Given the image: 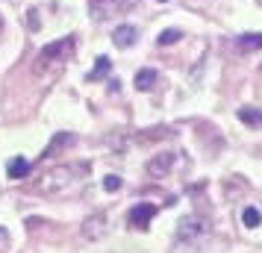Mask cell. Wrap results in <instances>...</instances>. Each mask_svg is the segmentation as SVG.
I'll use <instances>...</instances> for the list:
<instances>
[{"label": "cell", "instance_id": "20", "mask_svg": "<svg viewBox=\"0 0 262 253\" xmlns=\"http://www.w3.org/2000/svg\"><path fill=\"white\" fill-rule=\"evenodd\" d=\"M127 3H130V0H127Z\"/></svg>", "mask_w": 262, "mask_h": 253}, {"label": "cell", "instance_id": "15", "mask_svg": "<svg viewBox=\"0 0 262 253\" xmlns=\"http://www.w3.org/2000/svg\"><path fill=\"white\" fill-rule=\"evenodd\" d=\"M180 38H183L180 30H162L159 38H156V44H159V48H165V44H174V41H180Z\"/></svg>", "mask_w": 262, "mask_h": 253}, {"label": "cell", "instance_id": "9", "mask_svg": "<svg viewBox=\"0 0 262 253\" xmlns=\"http://www.w3.org/2000/svg\"><path fill=\"white\" fill-rule=\"evenodd\" d=\"M156 80H159V74H156L154 68H142V71L136 74V88H139V91H150L156 85Z\"/></svg>", "mask_w": 262, "mask_h": 253}, {"label": "cell", "instance_id": "8", "mask_svg": "<svg viewBox=\"0 0 262 253\" xmlns=\"http://www.w3.org/2000/svg\"><path fill=\"white\" fill-rule=\"evenodd\" d=\"M30 162H27L24 156H15V159H9V165H6V174H9V180H24L27 174H30Z\"/></svg>", "mask_w": 262, "mask_h": 253}, {"label": "cell", "instance_id": "18", "mask_svg": "<svg viewBox=\"0 0 262 253\" xmlns=\"http://www.w3.org/2000/svg\"><path fill=\"white\" fill-rule=\"evenodd\" d=\"M3 250H9V233L0 227V253H3Z\"/></svg>", "mask_w": 262, "mask_h": 253}, {"label": "cell", "instance_id": "10", "mask_svg": "<svg viewBox=\"0 0 262 253\" xmlns=\"http://www.w3.org/2000/svg\"><path fill=\"white\" fill-rule=\"evenodd\" d=\"M74 142H77V135H71V133H56V139L48 145V150H45V156H56L62 147H71Z\"/></svg>", "mask_w": 262, "mask_h": 253}, {"label": "cell", "instance_id": "2", "mask_svg": "<svg viewBox=\"0 0 262 253\" xmlns=\"http://www.w3.org/2000/svg\"><path fill=\"white\" fill-rule=\"evenodd\" d=\"M74 174H85V165H56V168H50L45 177H41V192H62L65 186H71Z\"/></svg>", "mask_w": 262, "mask_h": 253}, {"label": "cell", "instance_id": "4", "mask_svg": "<svg viewBox=\"0 0 262 253\" xmlns=\"http://www.w3.org/2000/svg\"><path fill=\"white\" fill-rule=\"evenodd\" d=\"M154 215H156L154 203H136L130 212H127V221H130V227H136V229H147L150 221H154Z\"/></svg>", "mask_w": 262, "mask_h": 253}, {"label": "cell", "instance_id": "11", "mask_svg": "<svg viewBox=\"0 0 262 253\" xmlns=\"http://www.w3.org/2000/svg\"><path fill=\"white\" fill-rule=\"evenodd\" d=\"M238 121H242V124H248V127H262V109L242 106V109H238Z\"/></svg>", "mask_w": 262, "mask_h": 253}, {"label": "cell", "instance_id": "19", "mask_svg": "<svg viewBox=\"0 0 262 253\" xmlns=\"http://www.w3.org/2000/svg\"><path fill=\"white\" fill-rule=\"evenodd\" d=\"M0 30H3V18H0Z\"/></svg>", "mask_w": 262, "mask_h": 253}, {"label": "cell", "instance_id": "13", "mask_svg": "<svg viewBox=\"0 0 262 253\" xmlns=\"http://www.w3.org/2000/svg\"><path fill=\"white\" fill-rule=\"evenodd\" d=\"M242 224H245L248 229L259 227V224H262V215H259V209H256V206H245V212H242Z\"/></svg>", "mask_w": 262, "mask_h": 253}, {"label": "cell", "instance_id": "16", "mask_svg": "<svg viewBox=\"0 0 262 253\" xmlns=\"http://www.w3.org/2000/svg\"><path fill=\"white\" fill-rule=\"evenodd\" d=\"M103 189H106V192H118V189H121V177H118V174L103 177Z\"/></svg>", "mask_w": 262, "mask_h": 253}, {"label": "cell", "instance_id": "1", "mask_svg": "<svg viewBox=\"0 0 262 253\" xmlns=\"http://www.w3.org/2000/svg\"><path fill=\"white\" fill-rule=\"evenodd\" d=\"M206 239H209V224H206L203 218L189 215V218L180 221V227H177V244L180 247H189V253L201 250L203 244H206Z\"/></svg>", "mask_w": 262, "mask_h": 253}, {"label": "cell", "instance_id": "5", "mask_svg": "<svg viewBox=\"0 0 262 253\" xmlns=\"http://www.w3.org/2000/svg\"><path fill=\"white\" fill-rule=\"evenodd\" d=\"M171 168H174V153H159V156H154L150 162H147V174L156 177V180L165 177Z\"/></svg>", "mask_w": 262, "mask_h": 253}, {"label": "cell", "instance_id": "14", "mask_svg": "<svg viewBox=\"0 0 262 253\" xmlns=\"http://www.w3.org/2000/svg\"><path fill=\"white\" fill-rule=\"evenodd\" d=\"M109 68H112V62H109V56H97V65L89 71V80H103L109 74Z\"/></svg>", "mask_w": 262, "mask_h": 253}, {"label": "cell", "instance_id": "12", "mask_svg": "<svg viewBox=\"0 0 262 253\" xmlns=\"http://www.w3.org/2000/svg\"><path fill=\"white\" fill-rule=\"evenodd\" d=\"M238 48L250 53V50H262V33H245V36H238Z\"/></svg>", "mask_w": 262, "mask_h": 253}, {"label": "cell", "instance_id": "6", "mask_svg": "<svg viewBox=\"0 0 262 253\" xmlns=\"http://www.w3.org/2000/svg\"><path fill=\"white\" fill-rule=\"evenodd\" d=\"M136 38H139V30L133 24H121L115 33H112V44L115 48H133L136 44Z\"/></svg>", "mask_w": 262, "mask_h": 253}, {"label": "cell", "instance_id": "3", "mask_svg": "<svg viewBox=\"0 0 262 253\" xmlns=\"http://www.w3.org/2000/svg\"><path fill=\"white\" fill-rule=\"evenodd\" d=\"M74 50V38H59V41H53V44H48V48L38 50V71L48 65V62H62L68 53Z\"/></svg>", "mask_w": 262, "mask_h": 253}, {"label": "cell", "instance_id": "17", "mask_svg": "<svg viewBox=\"0 0 262 253\" xmlns=\"http://www.w3.org/2000/svg\"><path fill=\"white\" fill-rule=\"evenodd\" d=\"M27 24H30V30H38V27H41V21H38V12H36V9H30V12H27Z\"/></svg>", "mask_w": 262, "mask_h": 253}, {"label": "cell", "instance_id": "7", "mask_svg": "<svg viewBox=\"0 0 262 253\" xmlns=\"http://www.w3.org/2000/svg\"><path fill=\"white\" fill-rule=\"evenodd\" d=\"M103 233H106V218L100 215V212L83 221V236L85 239H100Z\"/></svg>", "mask_w": 262, "mask_h": 253}]
</instances>
